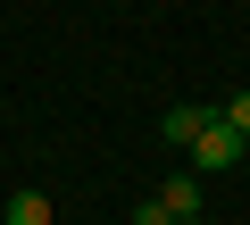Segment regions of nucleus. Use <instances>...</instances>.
<instances>
[{
	"label": "nucleus",
	"mask_w": 250,
	"mask_h": 225,
	"mask_svg": "<svg viewBox=\"0 0 250 225\" xmlns=\"http://www.w3.org/2000/svg\"><path fill=\"white\" fill-rule=\"evenodd\" d=\"M217 117H225L242 142H250V83H242V92H225V108H217Z\"/></svg>",
	"instance_id": "nucleus-5"
},
{
	"label": "nucleus",
	"mask_w": 250,
	"mask_h": 225,
	"mask_svg": "<svg viewBox=\"0 0 250 225\" xmlns=\"http://www.w3.org/2000/svg\"><path fill=\"white\" fill-rule=\"evenodd\" d=\"M134 225H175V217H167V208H159V192H150V200H134Z\"/></svg>",
	"instance_id": "nucleus-6"
},
{
	"label": "nucleus",
	"mask_w": 250,
	"mask_h": 225,
	"mask_svg": "<svg viewBox=\"0 0 250 225\" xmlns=\"http://www.w3.org/2000/svg\"><path fill=\"white\" fill-rule=\"evenodd\" d=\"M159 208H167L175 225H184V217H200V175H192V167H175V175L159 184Z\"/></svg>",
	"instance_id": "nucleus-2"
},
{
	"label": "nucleus",
	"mask_w": 250,
	"mask_h": 225,
	"mask_svg": "<svg viewBox=\"0 0 250 225\" xmlns=\"http://www.w3.org/2000/svg\"><path fill=\"white\" fill-rule=\"evenodd\" d=\"M200 117H208V108H167V117H159V134H167V142H175V150H184V142H192V134H200Z\"/></svg>",
	"instance_id": "nucleus-4"
},
{
	"label": "nucleus",
	"mask_w": 250,
	"mask_h": 225,
	"mask_svg": "<svg viewBox=\"0 0 250 225\" xmlns=\"http://www.w3.org/2000/svg\"><path fill=\"white\" fill-rule=\"evenodd\" d=\"M184 225H208V217H184Z\"/></svg>",
	"instance_id": "nucleus-7"
},
{
	"label": "nucleus",
	"mask_w": 250,
	"mask_h": 225,
	"mask_svg": "<svg viewBox=\"0 0 250 225\" xmlns=\"http://www.w3.org/2000/svg\"><path fill=\"white\" fill-rule=\"evenodd\" d=\"M0 225H50V192H9L0 200Z\"/></svg>",
	"instance_id": "nucleus-3"
},
{
	"label": "nucleus",
	"mask_w": 250,
	"mask_h": 225,
	"mask_svg": "<svg viewBox=\"0 0 250 225\" xmlns=\"http://www.w3.org/2000/svg\"><path fill=\"white\" fill-rule=\"evenodd\" d=\"M184 159H192V175H233V167L250 159V142H242V134L217 117V108H208V117H200V134L184 142Z\"/></svg>",
	"instance_id": "nucleus-1"
}]
</instances>
